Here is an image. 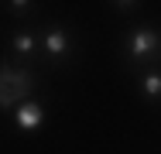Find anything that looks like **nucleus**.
Wrapping results in <instances>:
<instances>
[{"label": "nucleus", "instance_id": "7ed1b4c3", "mask_svg": "<svg viewBox=\"0 0 161 154\" xmlns=\"http://www.w3.org/2000/svg\"><path fill=\"white\" fill-rule=\"evenodd\" d=\"M14 120H17V127H21V130H34V127L41 123V106L24 103V106L17 110V117H14Z\"/></svg>", "mask_w": 161, "mask_h": 154}, {"label": "nucleus", "instance_id": "f03ea898", "mask_svg": "<svg viewBox=\"0 0 161 154\" xmlns=\"http://www.w3.org/2000/svg\"><path fill=\"white\" fill-rule=\"evenodd\" d=\"M158 34L154 31H137L134 38H130V55L134 58H147V55H154L158 52Z\"/></svg>", "mask_w": 161, "mask_h": 154}, {"label": "nucleus", "instance_id": "39448f33", "mask_svg": "<svg viewBox=\"0 0 161 154\" xmlns=\"http://www.w3.org/2000/svg\"><path fill=\"white\" fill-rule=\"evenodd\" d=\"M14 48H17L21 55H28V52L34 48V38L31 34H17V38H14Z\"/></svg>", "mask_w": 161, "mask_h": 154}, {"label": "nucleus", "instance_id": "423d86ee", "mask_svg": "<svg viewBox=\"0 0 161 154\" xmlns=\"http://www.w3.org/2000/svg\"><path fill=\"white\" fill-rule=\"evenodd\" d=\"M144 92L147 96H161V75H147L144 79Z\"/></svg>", "mask_w": 161, "mask_h": 154}, {"label": "nucleus", "instance_id": "20e7f679", "mask_svg": "<svg viewBox=\"0 0 161 154\" xmlns=\"http://www.w3.org/2000/svg\"><path fill=\"white\" fill-rule=\"evenodd\" d=\"M45 48H48V55H65L69 41H65V34H62V31H52V34L45 38Z\"/></svg>", "mask_w": 161, "mask_h": 154}, {"label": "nucleus", "instance_id": "f257e3e1", "mask_svg": "<svg viewBox=\"0 0 161 154\" xmlns=\"http://www.w3.org/2000/svg\"><path fill=\"white\" fill-rule=\"evenodd\" d=\"M31 86V75L28 72H14V69H0V106H10L17 103Z\"/></svg>", "mask_w": 161, "mask_h": 154}]
</instances>
